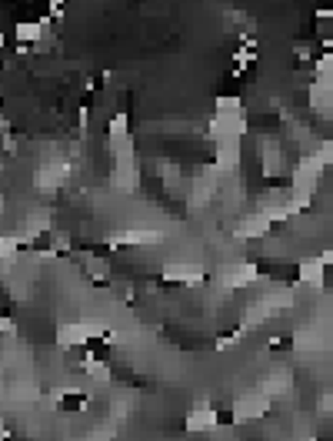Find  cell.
Returning <instances> with one entry per match:
<instances>
[{"label": "cell", "instance_id": "cell-1", "mask_svg": "<svg viewBox=\"0 0 333 441\" xmlns=\"http://www.w3.org/2000/svg\"><path fill=\"white\" fill-rule=\"evenodd\" d=\"M84 408H87V395H80V391H70V395H64V398H60V411H64V415H70V411H84Z\"/></svg>", "mask_w": 333, "mask_h": 441}, {"label": "cell", "instance_id": "cell-2", "mask_svg": "<svg viewBox=\"0 0 333 441\" xmlns=\"http://www.w3.org/2000/svg\"><path fill=\"white\" fill-rule=\"evenodd\" d=\"M213 418H217V424H234V422H237V415H234L230 408H220V411H213Z\"/></svg>", "mask_w": 333, "mask_h": 441}]
</instances>
